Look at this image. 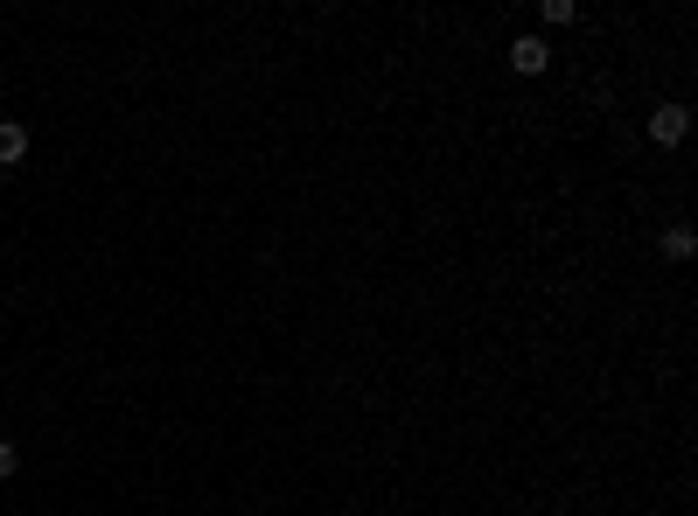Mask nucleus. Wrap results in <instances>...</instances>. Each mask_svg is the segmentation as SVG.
I'll list each match as a JSON object with an SVG mask.
<instances>
[{"instance_id":"f257e3e1","label":"nucleus","mask_w":698,"mask_h":516,"mask_svg":"<svg viewBox=\"0 0 698 516\" xmlns=\"http://www.w3.org/2000/svg\"><path fill=\"white\" fill-rule=\"evenodd\" d=\"M685 133H691V112H685V105H657V112H650V140H657V147H677Z\"/></svg>"},{"instance_id":"f03ea898","label":"nucleus","mask_w":698,"mask_h":516,"mask_svg":"<svg viewBox=\"0 0 698 516\" xmlns=\"http://www.w3.org/2000/svg\"><path fill=\"white\" fill-rule=\"evenodd\" d=\"M545 56H552V49H545L538 36H524V42H510V71H524V77H538V71H545Z\"/></svg>"},{"instance_id":"7ed1b4c3","label":"nucleus","mask_w":698,"mask_h":516,"mask_svg":"<svg viewBox=\"0 0 698 516\" xmlns=\"http://www.w3.org/2000/svg\"><path fill=\"white\" fill-rule=\"evenodd\" d=\"M22 154H28V126L0 119V168H22Z\"/></svg>"},{"instance_id":"20e7f679","label":"nucleus","mask_w":698,"mask_h":516,"mask_svg":"<svg viewBox=\"0 0 698 516\" xmlns=\"http://www.w3.org/2000/svg\"><path fill=\"white\" fill-rule=\"evenodd\" d=\"M691 244H698V238H691L685 224H677V230H663V259H691Z\"/></svg>"},{"instance_id":"39448f33","label":"nucleus","mask_w":698,"mask_h":516,"mask_svg":"<svg viewBox=\"0 0 698 516\" xmlns=\"http://www.w3.org/2000/svg\"><path fill=\"white\" fill-rule=\"evenodd\" d=\"M14 468H22V446H14V440H0V481H8Z\"/></svg>"}]
</instances>
